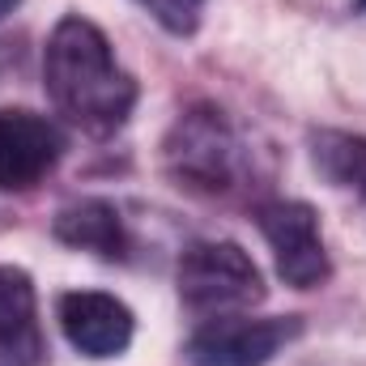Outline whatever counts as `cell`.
<instances>
[{
    "label": "cell",
    "instance_id": "obj_5",
    "mask_svg": "<svg viewBox=\"0 0 366 366\" xmlns=\"http://www.w3.org/2000/svg\"><path fill=\"white\" fill-rule=\"evenodd\" d=\"M302 332L298 315H269V320H247V315H217L200 324L187 341V362L192 366H264L281 354Z\"/></svg>",
    "mask_w": 366,
    "mask_h": 366
},
{
    "label": "cell",
    "instance_id": "obj_1",
    "mask_svg": "<svg viewBox=\"0 0 366 366\" xmlns=\"http://www.w3.org/2000/svg\"><path fill=\"white\" fill-rule=\"evenodd\" d=\"M43 81L56 111L90 137L119 132L137 107V81L115 64L107 34L77 13L51 30L43 51Z\"/></svg>",
    "mask_w": 366,
    "mask_h": 366
},
{
    "label": "cell",
    "instance_id": "obj_9",
    "mask_svg": "<svg viewBox=\"0 0 366 366\" xmlns=\"http://www.w3.org/2000/svg\"><path fill=\"white\" fill-rule=\"evenodd\" d=\"M56 239L77 247V252H94L102 260H124L128 256V234H124V217L111 200H73L56 213Z\"/></svg>",
    "mask_w": 366,
    "mask_h": 366
},
{
    "label": "cell",
    "instance_id": "obj_10",
    "mask_svg": "<svg viewBox=\"0 0 366 366\" xmlns=\"http://www.w3.org/2000/svg\"><path fill=\"white\" fill-rule=\"evenodd\" d=\"M311 158H315V171L366 213V137L315 132L311 137Z\"/></svg>",
    "mask_w": 366,
    "mask_h": 366
},
{
    "label": "cell",
    "instance_id": "obj_2",
    "mask_svg": "<svg viewBox=\"0 0 366 366\" xmlns=\"http://www.w3.org/2000/svg\"><path fill=\"white\" fill-rule=\"evenodd\" d=\"M162 162H167V175L187 192L226 196L243 179L247 149H243V137L234 132V124L226 119V111L200 102L175 119V128L162 145Z\"/></svg>",
    "mask_w": 366,
    "mask_h": 366
},
{
    "label": "cell",
    "instance_id": "obj_11",
    "mask_svg": "<svg viewBox=\"0 0 366 366\" xmlns=\"http://www.w3.org/2000/svg\"><path fill=\"white\" fill-rule=\"evenodd\" d=\"M137 4L149 9V17L158 26H167L171 34H192L200 21V9H204V0H137Z\"/></svg>",
    "mask_w": 366,
    "mask_h": 366
},
{
    "label": "cell",
    "instance_id": "obj_13",
    "mask_svg": "<svg viewBox=\"0 0 366 366\" xmlns=\"http://www.w3.org/2000/svg\"><path fill=\"white\" fill-rule=\"evenodd\" d=\"M358 4H362V9H366V0H358Z\"/></svg>",
    "mask_w": 366,
    "mask_h": 366
},
{
    "label": "cell",
    "instance_id": "obj_6",
    "mask_svg": "<svg viewBox=\"0 0 366 366\" xmlns=\"http://www.w3.org/2000/svg\"><path fill=\"white\" fill-rule=\"evenodd\" d=\"M64 154V132L26 107H0V192H30Z\"/></svg>",
    "mask_w": 366,
    "mask_h": 366
},
{
    "label": "cell",
    "instance_id": "obj_12",
    "mask_svg": "<svg viewBox=\"0 0 366 366\" xmlns=\"http://www.w3.org/2000/svg\"><path fill=\"white\" fill-rule=\"evenodd\" d=\"M17 4H21V0H0V17H9V13H13Z\"/></svg>",
    "mask_w": 366,
    "mask_h": 366
},
{
    "label": "cell",
    "instance_id": "obj_4",
    "mask_svg": "<svg viewBox=\"0 0 366 366\" xmlns=\"http://www.w3.org/2000/svg\"><path fill=\"white\" fill-rule=\"evenodd\" d=\"M256 226L269 239L277 273L294 290H315L332 277V260L320 239V217L302 200H264L256 209Z\"/></svg>",
    "mask_w": 366,
    "mask_h": 366
},
{
    "label": "cell",
    "instance_id": "obj_3",
    "mask_svg": "<svg viewBox=\"0 0 366 366\" xmlns=\"http://www.w3.org/2000/svg\"><path fill=\"white\" fill-rule=\"evenodd\" d=\"M175 281H179L183 307L196 315H226V311H239L264 298L260 269L252 264V256L239 243H226V239L192 243L179 256Z\"/></svg>",
    "mask_w": 366,
    "mask_h": 366
},
{
    "label": "cell",
    "instance_id": "obj_8",
    "mask_svg": "<svg viewBox=\"0 0 366 366\" xmlns=\"http://www.w3.org/2000/svg\"><path fill=\"white\" fill-rule=\"evenodd\" d=\"M47 341L39 328V302H34V281L0 264V366H43Z\"/></svg>",
    "mask_w": 366,
    "mask_h": 366
},
{
    "label": "cell",
    "instance_id": "obj_7",
    "mask_svg": "<svg viewBox=\"0 0 366 366\" xmlns=\"http://www.w3.org/2000/svg\"><path fill=\"white\" fill-rule=\"evenodd\" d=\"M60 315V328L69 337V345L86 358H115L132 345V311L115 298V294H102V290H73L60 298L56 307Z\"/></svg>",
    "mask_w": 366,
    "mask_h": 366
}]
</instances>
